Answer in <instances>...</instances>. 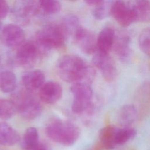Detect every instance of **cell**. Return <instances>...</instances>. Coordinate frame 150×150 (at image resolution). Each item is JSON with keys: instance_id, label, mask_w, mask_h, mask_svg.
I'll list each match as a JSON object with an SVG mask.
<instances>
[{"instance_id": "6da1fadb", "label": "cell", "mask_w": 150, "mask_h": 150, "mask_svg": "<svg viewBox=\"0 0 150 150\" xmlns=\"http://www.w3.org/2000/svg\"><path fill=\"white\" fill-rule=\"evenodd\" d=\"M57 73L60 79L67 83L83 82L90 84L95 71L80 57L67 54L60 57L56 64Z\"/></svg>"}, {"instance_id": "7a4b0ae2", "label": "cell", "mask_w": 150, "mask_h": 150, "mask_svg": "<svg viewBox=\"0 0 150 150\" xmlns=\"http://www.w3.org/2000/svg\"><path fill=\"white\" fill-rule=\"evenodd\" d=\"M45 130L50 139L65 146L74 144L80 135L79 128L75 124L59 119L50 121Z\"/></svg>"}, {"instance_id": "3957f363", "label": "cell", "mask_w": 150, "mask_h": 150, "mask_svg": "<svg viewBox=\"0 0 150 150\" xmlns=\"http://www.w3.org/2000/svg\"><path fill=\"white\" fill-rule=\"evenodd\" d=\"M11 101L13 103L16 112L22 118L26 120H33L41 113L42 108L39 100L32 91L25 88L15 90L12 92Z\"/></svg>"}, {"instance_id": "277c9868", "label": "cell", "mask_w": 150, "mask_h": 150, "mask_svg": "<svg viewBox=\"0 0 150 150\" xmlns=\"http://www.w3.org/2000/svg\"><path fill=\"white\" fill-rule=\"evenodd\" d=\"M67 36L61 25H48L37 32L35 43L41 53H43L52 49L62 47Z\"/></svg>"}, {"instance_id": "5b68a950", "label": "cell", "mask_w": 150, "mask_h": 150, "mask_svg": "<svg viewBox=\"0 0 150 150\" xmlns=\"http://www.w3.org/2000/svg\"><path fill=\"white\" fill-rule=\"evenodd\" d=\"M73 99L71 110L76 114H81L90 110L92 105L93 90L90 84L78 82L73 83L70 87Z\"/></svg>"}, {"instance_id": "8992f818", "label": "cell", "mask_w": 150, "mask_h": 150, "mask_svg": "<svg viewBox=\"0 0 150 150\" xmlns=\"http://www.w3.org/2000/svg\"><path fill=\"white\" fill-rule=\"evenodd\" d=\"M39 0H15L11 12L18 23L26 25L39 9Z\"/></svg>"}, {"instance_id": "52a82bcc", "label": "cell", "mask_w": 150, "mask_h": 150, "mask_svg": "<svg viewBox=\"0 0 150 150\" xmlns=\"http://www.w3.org/2000/svg\"><path fill=\"white\" fill-rule=\"evenodd\" d=\"M93 63L101 72L104 80L111 83L117 76V69L114 60L109 53L97 51L93 57Z\"/></svg>"}, {"instance_id": "ba28073f", "label": "cell", "mask_w": 150, "mask_h": 150, "mask_svg": "<svg viewBox=\"0 0 150 150\" xmlns=\"http://www.w3.org/2000/svg\"><path fill=\"white\" fill-rule=\"evenodd\" d=\"M40 53L35 42L25 41L17 47L16 60L22 67H30L36 63Z\"/></svg>"}, {"instance_id": "9c48e42d", "label": "cell", "mask_w": 150, "mask_h": 150, "mask_svg": "<svg viewBox=\"0 0 150 150\" xmlns=\"http://www.w3.org/2000/svg\"><path fill=\"white\" fill-rule=\"evenodd\" d=\"M73 37L78 47L84 53L91 54L97 52V38L92 32L81 26Z\"/></svg>"}, {"instance_id": "30bf717a", "label": "cell", "mask_w": 150, "mask_h": 150, "mask_svg": "<svg viewBox=\"0 0 150 150\" xmlns=\"http://www.w3.org/2000/svg\"><path fill=\"white\" fill-rule=\"evenodd\" d=\"M1 38L3 43L9 47H18L25 42L23 30L18 25L8 24L2 30Z\"/></svg>"}, {"instance_id": "8fae6325", "label": "cell", "mask_w": 150, "mask_h": 150, "mask_svg": "<svg viewBox=\"0 0 150 150\" xmlns=\"http://www.w3.org/2000/svg\"><path fill=\"white\" fill-rule=\"evenodd\" d=\"M111 15L122 27H127L135 22L127 4L121 0H115L112 4Z\"/></svg>"}, {"instance_id": "7c38bea8", "label": "cell", "mask_w": 150, "mask_h": 150, "mask_svg": "<svg viewBox=\"0 0 150 150\" xmlns=\"http://www.w3.org/2000/svg\"><path fill=\"white\" fill-rule=\"evenodd\" d=\"M63 90L61 85L56 81H49L45 83L39 88L40 99L48 104H54L61 98Z\"/></svg>"}, {"instance_id": "4fadbf2b", "label": "cell", "mask_w": 150, "mask_h": 150, "mask_svg": "<svg viewBox=\"0 0 150 150\" xmlns=\"http://www.w3.org/2000/svg\"><path fill=\"white\" fill-rule=\"evenodd\" d=\"M130 37L124 31L115 32L112 49L117 56L122 62L127 61L130 56Z\"/></svg>"}, {"instance_id": "5bb4252c", "label": "cell", "mask_w": 150, "mask_h": 150, "mask_svg": "<svg viewBox=\"0 0 150 150\" xmlns=\"http://www.w3.org/2000/svg\"><path fill=\"white\" fill-rule=\"evenodd\" d=\"M127 5L135 21L147 22L150 21V2L148 0H129Z\"/></svg>"}, {"instance_id": "9a60e30c", "label": "cell", "mask_w": 150, "mask_h": 150, "mask_svg": "<svg viewBox=\"0 0 150 150\" xmlns=\"http://www.w3.org/2000/svg\"><path fill=\"white\" fill-rule=\"evenodd\" d=\"M45 76L40 70L29 71L22 77V83L23 87L31 91L40 88L45 83Z\"/></svg>"}, {"instance_id": "2e32d148", "label": "cell", "mask_w": 150, "mask_h": 150, "mask_svg": "<svg viewBox=\"0 0 150 150\" xmlns=\"http://www.w3.org/2000/svg\"><path fill=\"white\" fill-rule=\"evenodd\" d=\"M115 32L114 29L108 26L104 28L100 32L97 38V51L109 53L112 48Z\"/></svg>"}, {"instance_id": "e0dca14e", "label": "cell", "mask_w": 150, "mask_h": 150, "mask_svg": "<svg viewBox=\"0 0 150 150\" xmlns=\"http://www.w3.org/2000/svg\"><path fill=\"white\" fill-rule=\"evenodd\" d=\"M19 140V135L13 128L6 122H0V145L12 146Z\"/></svg>"}, {"instance_id": "ac0fdd59", "label": "cell", "mask_w": 150, "mask_h": 150, "mask_svg": "<svg viewBox=\"0 0 150 150\" xmlns=\"http://www.w3.org/2000/svg\"><path fill=\"white\" fill-rule=\"evenodd\" d=\"M16 87L15 74L11 70L0 69V90L4 93L13 92Z\"/></svg>"}, {"instance_id": "d6986e66", "label": "cell", "mask_w": 150, "mask_h": 150, "mask_svg": "<svg viewBox=\"0 0 150 150\" xmlns=\"http://www.w3.org/2000/svg\"><path fill=\"white\" fill-rule=\"evenodd\" d=\"M137 111L133 104L123 105L118 113V122L122 127H129L136 120Z\"/></svg>"}, {"instance_id": "ffe728a7", "label": "cell", "mask_w": 150, "mask_h": 150, "mask_svg": "<svg viewBox=\"0 0 150 150\" xmlns=\"http://www.w3.org/2000/svg\"><path fill=\"white\" fill-rule=\"evenodd\" d=\"M117 128L108 125L101 128L99 132L101 143L106 149H112L116 146V132Z\"/></svg>"}, {"instance_id": "44dd1931", "label": "cell", "mask_w": 150, "mask_h": 150, "mask_svg": "<svg viewBox=\"0 0 150 150\" xmlns=\"http://www.w3.org/2000/svg\"><path fill=\"white\" fill-rule=\"evenodd\" d=\"M39 142L37 129L31 127L28 128L22 137L21 146L24 150H31Z\"/></svg>"}, {"instance_id": "7402d4cb", "label": "cell", "mask_w": 150, "mask_h": 150, "mask_svg": "<svg viewBox=\"0 0 150 150\" xmlns=\"http://www.w3.org/2000/svg\"><path fill=\"white\" fill-rule=\"evenodd\" d=\"M115 0H104L101 3L94 6L93 9V16L98 20H103L111 15L112 4Z\"/></svg>"}, {"instance_id": "603a6c76", "label": "cell", "mask_w": 150, "mask_h": 150, "mask_svg": "<svg viewBox=\"0 0 150 150\" xmlns=\"http://www.w3.org/2000/svg\"><path fill=\"white\" fill-rule=\"evenodd\" d=\"M66 33L72 36L81 27L78 18L74 15H66L62 20L60 25Z\"/></svg>"}, {"instance_id": "cb8c5ba5", "label": "cell", "mask_w": 150, "mask_h": 150, "mask_svg": "<svg viewBox=\"0 0 150 150\" xmlns=\"http://www.w3.org/2000/svg\"><path fill=\"white\" fill-rule=\"evenodd\" d=\"M136 131L130 127L117 128L115 141L117 145H123L136 135Z\"/></svg>"}, {"instance_id": "d4e9b609", "label": "cell", "mask_w": 150, "mask_h": 150, "mask_svg": "<svg viewBox=\"0 0 150 150\" xmlns=\"http://www.w3.org/2000/svg\"><path fill=\"white\" fill-rule=\"evenodd\" d=\"M16 112V108L11 100L0 99V118L4 120L11 118Z\"/></svg>"}, {"instance_id": "484cf974", "label": "cell", "mask_w": 150, "mask_h": 150, "mask_svg": "<svg viewBox=\"0 0 150 150\" xmlns=\"http://www.w3.org/2000/svg\"><path fill=\"white\" fill-rule=\"evenodd\" d=\"M138 44L142 52L150 57V27L142 30L138 38Z\"/></svg>"}, {"instance_id": "4316f807", "label": "cell", "mask_w": 150, "mask_h": 150, "mask_svg": "<svg viewBox=\"0 0 150 150\" xmlns=\"http://www.w3.org/2000/svg\"><path fill=\"white\" fill-rule=\"evenodd\" d=\"M39 6L46 13L55 14L60 11L61 5L57 0H39Z\"/></svg>"}, {"instance_id": "83f0119b", "label": "cell", "mask_w": 150, "mask_h": 150, "mask_svg": "<svg viewBox=\"0 0 150 150\" xmlns=\"http://www.w3.org/2000/svg\"><path fill=\"white\" fill-rule=\"evenodd\" d=\"M9 11V6L5 0H0V18L2 19L6 16Z\"/></svg>"}, {"instance_id": "f1b7e54d", "label": "cell", "mask_w": 150, "mask_h": 150, "mask_svg": "<svg viewBox=\"0 0 150 150\" xmlns=\"http://www.w3.org/2000/svg\"><path fill=\"white\" fill-rule=\"evenodd\" d=\"M31 150H48L47 146L43 143L39 142L37 145L33 148Z\"/></svg>"}, {"instance_id": "f546056e", "label": "cell", "mask_w": 150, "mask_h": 150, "mask_svg": "<svg viewBox=\"0 0 150 150\" xmlns=\"http://www.w3.org/2000/svg\"><path fill=\"white\" fill-rule=\"evenodd\" d=\"M84 2L90 5H97L103 2L104 0H84Z\"/></svg>"}, {"instance_id": "4dcf8cb0", "label": "cell", "mask_w": 150, "mask_h": 150, "mask_svg": "<svg viewBox=\"0 0 150 150\" xmlns=\"http://www.w3.org/2000/svg\"><path fill=\"white\" fill-rule=\"evenodd\" d=\"M66 1H70V2H75L77 0H66Z\"/></svg>"}]
</instances>
